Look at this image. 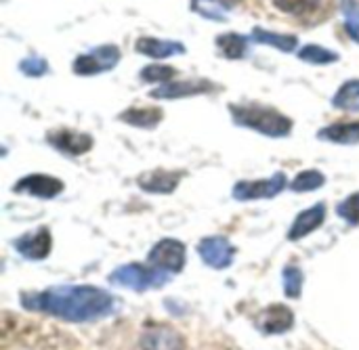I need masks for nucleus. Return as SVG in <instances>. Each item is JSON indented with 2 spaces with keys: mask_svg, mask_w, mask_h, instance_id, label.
<instances>
[{
  "mask_svg": "<svg viewBox=\"0 0 359 350\" xmlns=\"http://www.w3.org/2000/svg\"><path fill=\"white\" fill-rule=\"evenodd\" d=\"M183 172H168V170H154L139 178V187L147 193H170L181 183Z\"/></svg>",
  "mask_w": 359,
  "mask_h": 350,
  "instance_id": "nucleus-12",
  "label": "nucleus"
},
{
  "mask_svg": "<svg viewBox=\"0 0 359 350\" xmlns=\"http://www.w3.org/2000/svg\"><path fill=\"white\" fill-rule=\"evenodd\" d=\"M118 61H120V48L107 44V46L86 52V55H80L74 61V71L78 76H93L99 71H109Z\"/></svg>",
  "mask_w": 359,
  "mask_h": 350,
  "instance_id": "nucleus-4",
  "label": "nucleus"
},
{
  "mask_svg": "<svg viewBox=\"0 0 359 350\" xmlns=\"http://www.w3.org/2000/svg\"><path fill=\"white\" fill-rule=\"evenodd\" d=\"M212 90L210 82H177V84H164L156 90H151L154 99H179V97H189L198 92H208Z\"/></svg>",
  "mask_w": 359,
  "mask_h": 350,
  "instance_id": "nucleus-16",
  "label": "nucleus"
},
{
  "mask_svg": "<svg viewBox=\"0 0 359 350\" xmlns=\"http://www.w3.org/2000/svg\"><path fill=\"white\" fill-rule=\"evenodd\" d=\"M337 212H339V216H343L347 223H351V225H358L359 223V193L355 195H351V197H347L339 208H337Z\"/></svg>",
  "mask_w": 359,
  "mask_h": 350,
  "instance_id": "nucleus-29",
  "label": "nucleus"
},
{
  "mask_svg": "<svg viewBox=\"0 0 359 350\" xmlns=\"http://www.w3.org/2000/svg\"><path fill=\"white\" fill-rule=\"evenodd\" d=\"M168 273L162 269H145L141 265H124L109 275V281L130 290H156L168 284Z\"/></svg>",
  "mask_w": 359,
  "mask_h": 350,
  "instance_id": "nucleus-3",
  "label": "nucleus"
},
{
  "mask_svg": "<svg viewBox=\"0 0 359 350\" xmlns=\"http://www.w3.org/2000/svg\"><path fill=\"white\" fill-rule=\"evenodd\" d=\"M19 67H21V71H23L25 76H42V74H46V69H48L46 61L40 59V57H27V59L21 61Z\"/></svg>",
  "mask_w": 359,
  "mask_h": 350,
  "instance_id": "nucleus-30",
  "label": "nucleus"
},
{
  "mask_svg": "<svg viewBox=\"0 0 359 350\" xmlns=\"http://www.w3.org/2000/svg\"><path fill=\"white\" fill-rule=\"evenodd\" d=\"M15 191L19 193H29V195H36V197H55L63 191V183L59 178H53V176H44V174H29L25 178H21L17 185H15Z\"/></svg>",
  "mask_w": 359,
  "mask_h": 350,
  "instance_id": "nucleus-8",
  "label": "nucleus"
},
{
  "mask_svg": "<svg viewBox=\"0 0 359 350\" xmlns=\"http://www.w3.org/2000/svg\"><path fill=\"white\" fill-rule=\"evenodd\" d=\"M23 307L63 321L84 323L109 315L114 309V298L93 286H61L40 294H25Z\"/></svg>",
  "mask_w": 359,
  "mask_h": 350,
  "instance_id": "nucleus-1",
  "label": "nucleus"
},
{
  "mask_svg": "<svg viewBox=\"0 0 359 350\" xmlns=\"http://www.w3.org/2000/svg\"><path fill=\"white\" fill-rule=\"evenodd\" d=\"M324 181L326 178H324L322 172H318V170H305V172H301L292 181V191H297V193H301V191H313V189L322 187Z\"/></svg>",
  "mask_w": 359,
  "mask_h": 350,
  "instance_id": "nucleus-23",
  "label": "nucleus"
},
{
  "mask_svg": "<svg viewBox=\"0 0 359 350\" xmlns=\"http://www.w3.org/2000/svg\"><path fill=\"white\" fill-rule=\"evenodd\" d=\"M324 216H326V206H324V204H318V206H313V208L301 212V214L297 216L292 229L288 231V239H290V241H299L301 237L313 233V231L324 223Z\"/></svg>",
  "mask_w": 359,
  "mask_h": 350,
  "instance_id": "nucleus-14",
  "label": "nucleus"
},
{
  "mask_svg": "<svg viewBox=\"0 0 359 350\" xmlns=\"http://www.w3.org/2000/svg\"><path fill=\"white\" fill-rule=\"evenodd\" d=\"M194 8L202 13L208 19L223 21L225 19V8L219 4V0H194Z\"/></svg>",
  "mask_w": 359,
  "mask_h": 350,
  "instance_id": "nucleus-27",
  "label": "nucleus"
},
{
  "mask_svg": "<svg viewBox=\"0 0 359 350\" xmlns=\"http://www.w3.org/2000/svg\"><path fill=\"white\" fill-rule=\"evenodd\" d=\"M143 350H185V344L177 332L170 328H154L141 338Z\"/></svg>",
  "mask_w": 359,
  "mask_h": 350,
  "instance_id": "nucleus-13",
  "label": "nucleus"
},
{
  "mask_svg": "<svg viewBox=\"0 0 359 350\" xmlns=\"http://www.w3.org/2000/svg\"><path fill=\"white\" fill-rule=\"evenodd\" d=\"M343 15H345V27L349 36L359 42V4L355 0L343 2Z\"/></svg>",
  "mask_w": 359,
  "mask_h": 350,
  "instance_id": "nucleus-26",
  "label": "nucleus"
},
{
  "mask_svg": "<svg viewBox=\"0 0 359 350\" xmlns=\"http://www.w3.org/2000/svg\"><path fill=\"white\" fill-rule=\"evenodd\" d=\"M334 107L347 109V111H359V80H349L341 86V90L332 99Z\"/></svg>",
  "mask_w": 359,
  "mask_h": 350,
  "instance_id": "nucleus-20",
  "label": "nucleus"
},
{
  "mask_svg": "<svg viewBox=\"0 0 359 350\" xmlns=\"http://www.w3.org/2000/svg\"><path fill=\"white\" fill-rule=\"evenodd\" d=\"M48 143L69 155H82L93 147V139L88 134H78L72 130H61V132L48 134Z\"/></svg>",
  "mask_w": 359,
  "mask_h": 350,
  "instance_id": "nucleus-11",
  "label": "nucleus"
},
{
  "mask_svg": "<svg viewBox=\"0 0 359 350\" xmlns=\"http://www.w3.org/2000/svg\"><path fill=\"white\" fill-rule=\"evenodd\" d=\"M198 252L202 260L212 269H227L233 262L236 250L225 237H206L198 244Z\"/></svg>",
  "mask_w": 359,
  "mask_h": 350,
  "instance_id": "nucleus-7",
  "label": "nucleus"
},
{
  "mask_svg": "<svg viewBox=\"0 0 359 350\" xmlns=\"http://www.w3.org/2000/svg\"><path fill=\"white\" fill-rule=\"evenodd\" d=\"M149 265L162 271L179 273L185 267V246L177 239H162L149 252Z\"/></svg>",
  "mask_w": 359,
  "mask_h": 350,
  "instance_id": "nucleus-5",
  "label": "nucleus"
},
{
  "mask_svg": "<svg viewBox=\"0 0 359 350\" xmlns=\"http://www.w3.org/2000/svg\"><path fill=\"white\" fill-rule=\"evenodd\" d=\"M252 40L261 42V44H269V46H276L284 52H290L297 48V38L294 36H284V34H276V31H267V29H261L257 27L252 31Z\"/></svg>",
  "mask_w": 359,
  "mask_h": 350,
  "instance_id": "nucleus-19",
  "label": "nucleus"
},
{
  "mask_svg": "<svg viewBox=\"0 0 359 350\" xmlns=\"http://www.w3.org/2000/svg\"><path fill=\"white\" fill-rule=\"evenodd\" d=\"M229 111L236 124H242L267 136H286L292 128V122L286 115L263 105H231Z\"/></svg>",
  "mask_w": 359,
  "mask_h": 350,
  "instance_id": "nucleus-2",
  "label": "nucleus"
},
{
  "mask_svg": "<svg viewBox=\"0 0 359 350\" xmlns=\"http://www.w3.org/2000/svg\"><path fill=\"white\" fill-rule=\"evenodd\" d=\"M299 57L303 61H309V63H316V65H324V63H334L339 61V55L324 48V46H316V44H309L305 48H301Z\"/></svg>",
  "mask_w": 359,
  "mask_h": 350,
  "instance_id": "nucleus-22",
  "label": "nucleus"
},
{
  "mask_svg": "<svg viewBox=\"0 0 359 350\" xmlns=\"http://www.w3.org/2000/svg\"><path fill=\"white\" fill-rule=\"evenodd\" d=\"M137 50L141 55L147 57H156V59H164L170 55H181L185 52V46L181 42H172V40H158V38H139L137 40Z\"/></svg>",
  "mask_w": 359,
  "mask_h": 350,
  "instance_id": "nucleus-15",
  "label": "nucleus"
},
{
  "mask_svg": "<svg viewBox=\"0 0 359 350\" xmlns=\"http://www.w3.org/2000/svg\"><path fill=\"white\" fill-rule=\"evenodd\" d=\"M238 0H221V4H225V6H231V4H236Z\"/></svg>",
  "mask_w": 359,
  "mask_h": 350,
  "instance_id": "nucleus-31",
  "label": "nucleus"
},
{
  "mask_svg": "<svg viewBox=\"0 0 359 350\" xmlns=\"http://www.w3.org/2000/svg\"><path fill=\"white\" fill-rule=\"evenodd\" d=\"M286 187V176L282 172L273 174L271 178L265 181H244L238 183L233 187V197L240 202H248V200H267V197H276L282 189Z\"/></svg>",
  "mask_w": 359,
  "mask_h": 350,
  "instance_id": "nucleus-6",
  "label": "nucleus"
},
{
  "mask_svg": "<svg viewBox=\"0 0 359 350\" xmlns=\"http://www.w3.org/2000/svg\"><path fill=\"white\" fill-rule=\"evenodd\" d=\"M120 120L122 122H126V124H133V126H141V128H154V126H158V122L162 120V111L160 109H151V107H147V109H128V111H124L122 115H120Z\"/></svg>",
  "mask_w": 359,
  "mask_h": 350,
  "instance_id": "nucleus-18",
  "label": "nucleus"
},
{
  "mask_svg": "<svg viewBox=\"0 0 359 350\" xmlns=\"http://www.w3.org/2000/svg\"><path fill=\"white\" fill-rule=\"evenodd\" d=\"M276 6L284 13H290V15H309L313 13L322 0H273Z\"/></svg>",
  "mask_w": 359,
  "mask_h": 350,
  "instance_id": "nucleus-24",
  "label": "nucleus"
},
{
  "mask_svg": "<svg viewBox=\"0 0 359 350\" xmlns=\"http://www.w3.org/2000/svg\"><path fill=\"white\" fill-rule=\"evenodd\" d=\"M318 136L324 141H330V143L353 145V143H359V122H343V124L326 126L320 130Z\"/></svg>",
  "mask_w": 359,
  "mask_h": 350,
  "instance_id": "nucleus-17",
  "label": "nucleus"
},
{
  "mask_svg": "<svg viewBox=\"0 0 359 350\" xmlns=\"http://www.w3.org/2000/svg\"><path fill=\"white\" fill-rule=\"evenodd\" d=\"M217 46L229 59H240L246 50V40L240 34H223L217 38Z\"/></svg>",
  "mask_w": 359,
  "mask_h": 350,
  "instance_id": "nucleus-21",
  "label": "nucleus"
},
{
  "mask_svg": "<svg viewBox=\"0 0 359 350\" xmlns=\"http://www.w3.org/2000/svg\"><path fill=\"white\" fill-rule=\"evenodd\" d=\"M292 321H294V317H292L290 309H286L282 304H273L267 311H263V315L259 317V328L263 334L273 336V334L288 332L292 328Z\"/></svg>",
  "mask_w": 359,
  "mask_h": 350,
  "instance_id": "nucleus-10",
  "label": "nucleus"
},
{
  "mask_svg": "<svg viewBox=\"0 0 359 350\" xmlns=\"http://www.w3.org/2000/svg\"><path fill=\"white\" fill-rule=\"evenodd\" d=\"M15 248L21 256L29 260H42L50 252V233L48 229H38L36 233H27L15 241Z\"/></svg>",
  "mask_w": 359,
  "mask_h": 350,
  "instance_id": "nucleus-9",
  "label": "nucleus"
},
{
  "mask_svg": "<svg viewBox=\"0 0 359 350\" xmlns=\"http://www.w3.org/2000/svg\"><path fill=\"white\" fill-rule=\"evenodd\" d=\"M177 69L175 67H166V65H149L141 71V78L147 82H168L170 78H175Z\"/></svg>",
  "mask_w": 359,
  "mask_h": 350,
  "instance_id": "nucleus-28",
  "label": "nucleus"
},
{
  "mask_svg": "<svg viewBox=\"0 0 359 350\" xmlns=\"http://www.w3.org/2000/svg\"><path fill=\"white\" fill-rule=\"evenodd\" d=\"M303 290V275L297 267L284 269V294L288 298H299Z\"/></svg>",
  "mask_w": 359,
  "mask_h": 350,
  "instance_id": "nucleus-25",
  "label": "nucleus"
}]
</instances>
